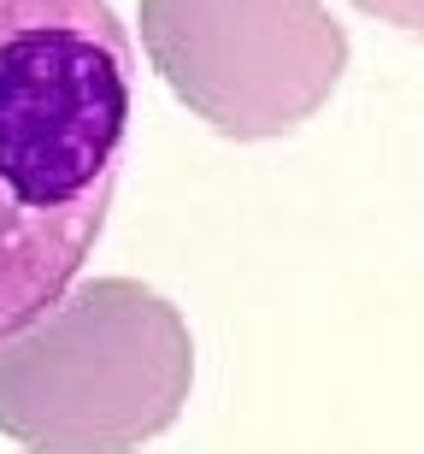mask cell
Masks as SVG:
<instances>
[{
    "instance_id": "cell-2",
    "label": "cell",
    "mask_w": 424,
    "mask_h": 454,
    "mask_svg": "<svg viewBox=\"0 0 424 454\" xmlns=\"http://www.w3.org/2000/svg\"><path fill=\"white\" fill-rule=\"evenodd\" d=\"M189 384L183 313L136 278H95L0 342V437L30 454H130L177 425Z\"/></svg>"
},
{
    "instance_id": "cell-3",
    "label": "cell",
    "mask_w": 424,
    "mask_h": 454,
    "mask_svg": "<svg viewBox=\"0 0 424 454\" xmlns=\"http://www.w3.org/2000/svg\"><path fill=\"white\" fill-rule=\"evenodd\" d=\"M142 48L189 113L236 142L306 124L348 71L324 0H142Z\"/></svg>"
},
{
    "instance_id": "cell-1",
    "label": "cell",
    "mask_w": 424,
    "mask_h": 454,
    "mask_svg": "<svg viewBox=\"0 0 424 454\" xmlns=\"http://www.w3.org/2000/svg\"><path fill=\"white\" fill-rule=\"evenodd\" d=\"M130 95L136 53L112 0H0V342L101 242Z\"/></svg>"
},
{
    "instance_id": "cell-4",
    "label": "cell",
    "mask_w": 424,
    "mask_h": 454,
    "mask_svg": "<svg viewBox=\"0 0 424 454\" xmlns=\"http://www.w3.org/2000/svg\"><path fill=\"white\" fill-rule=\"evenodd\" d=\"M359 12L383 18V24H395V30H412L424 35V0H354Z\"/></svg>"
}]
</instances>
